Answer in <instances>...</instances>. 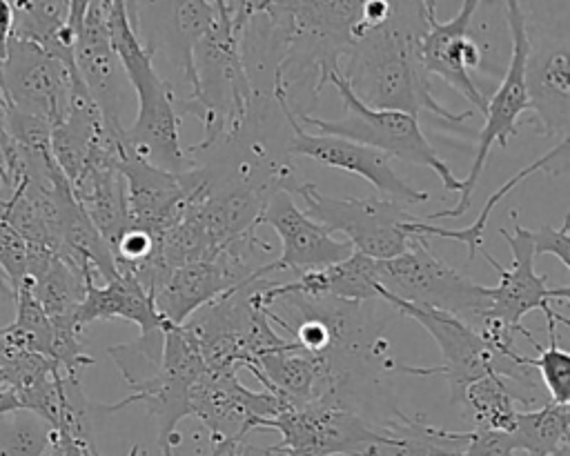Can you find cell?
<instances>
[{
  "label": "cell",
  "instance_id": "6",
  "mask_svg": "<svg viewBox=\"0 0 570 456\" xmlns=\"http://www.w3.org/2000/svg\"><path fill=\"white\" fill-rule=\"evenodd\" d=\"M327 85H332L338 91L345 105V116L338 120H325L307 113L298 118L303 127H312L316 129V133L341 136L367 145L385 153L387 158H399L410 165L432 169L448 191L461 194V180L452 174L448 162L434 151L416 116L396 109H374L361 102L350 89L341 69L327 76Z\"/></svg>",
  "mask_w": 570,
  "mask_h": 456
},
{
  "label": "cell",
  "instance_id": "24",
  "mask_svg": "<svg viewBox=\"0 0 570 456\" xmlns=\"http://www.w3.org/2000/svg\"><path fill=\"white\" fill-rule=\"evenodd\" d=\"M570 169V138H563L559 140L557 147H552L548 153L539 156L537 160H532L530 165H525L523 169H519L514 176H510L505 182H501L485 200L479 218L470 225V227H463V229H445L441 225H434V222H428L419 216H414L412 220H407L403 227L407 234H419V236H425V238H445V240H454V242H461L465 245L468 249V260L472 262L476 258L479 251H483V234H485V227H488V220H490V214L492 209L512 191L517 189L523 180H528L532 174H552V176H559V174H568Z\"/></svg>",
  "mask_w": 570,
  "mask_h": 456
},
{
  "label": "cell",
  "instance_id": "40",
  "mask_svg": "<svg viewBox=\"0 0 570 456\" xmlns=\"http://www.w3.org/2000/svg\"><path fill=\"white\" fill-rule=\"evenodd\" d=\"M0 291L7 296V298H13V291H11V285H9V280H7V276H4V271H2V267H0Z\"/></svg>",
  "mask_w": 570,
  "mask_h": 456
},
{
  "label": "cell",
  "instance_id": "1",
  "mask_svg": "<svg viewBox=\"0 0 570 456\" xmlns=\"http://www.w3.org/2000/svg\"><path fill=\"white\" fill-rule=\"evenodd\" d=\"M428 27L423 0H399L392 16L354 36L341 65L354 96L374 109H396L419 118L430 111L461 125L474 111H450L432 96L430 73L421 65L419 40Z\"/></svg>",
  "mask_w": 570,
  "mask_h": 456
},
{
  "label": "cell",
  "instance_id": "17",
  "mask_svg": "<svg viewBox=\"0 0 570 456\" xmlns=\"http://www.w3.org/2000/svg\"><path fill=\"white\" fill-rule=\"evenodd\" d=\"M274 100L292 131V138L287 142L289 156H303L318 165L354 174L367 180L381 196L394 198L403 205H416L428 200V191L412 187L403 176H399V171L392 167V158H387L385 153L341 136L307 131L298 122V118L289 111L285 100L281 98H274Z\"/></svg>",
  "mask_w": 570,
  "mask_h": 456
},
{
  "label": "cell",
  "instance_id": "37",
  "mask_svg": "<svg viewBox=\"0 0 570 456\" xmlns=\"http://www.w3.org/2000/svg\"><path fill=\"white\" fill-rule=\"evenodd\" d=\"M13 7L9 0H0V62L4 58V51H7V42L13 33Z\"/></svg>",
  "mask_w": 570,
  "mask_h": 456
},
{
  "label": "cell",
  "instance_id": "41",
  "mask_svg": "<svg viewBox=\"0 0 570 456\" xmlns=\"http://www.w3.org/2000/svg\"><path fill=\"white\" fill-rule=\"evenodd\" d=\"M423 4H425L428 20H430V18H436V0H423Z\"/></svg>",
  "mask_w": 570,
  "mask_h": 456
},
{
  "label": "cell",
  "instance_id": "29",
  "mask_svg": "<svg viewBox=\"0 0 570 456\" xmlns=\"http://www.w3.org/2000/svg\"><path fill=\"white\" fill-rule=\"evenodd\" d=\"M461 407L470 412L474 427L501 432H510L514 427V418L519 412L514 391L505 385V378H501L499 374H488L474 380L465 389Z\"/></svg>",
  "mask_w": 570,
  "mask_h": 456
},
{
  "label": "cell",
  "instance_id": "18",
  "mask_svg": "<svg viewBox=\"0 0 570 456\" xmlns=\"http://www.w3.org/2000/svg\"><path fill=\"white\" fill-rule=\"evenodd\" d=\"M258 225H269L281 238V254L265 262L256 276L267 278L272 271L305 274L330 267L352 254L347 240H336L330 229L312 220L289 191H274L258 216Z\"/></svg>",
  "mask_w": 570,
  "mask_h": 456
},
{
  "label": "cell",
  "instance_id": "8",
  "mask_svg": "<svg viewBox=\"0 0 570 456\" xmlns=\"http://www.w3.org/2000/svg\"><path fill=\"white\" fill-rule=\"evenodd\" d=\"M269 251L272 245L261 240L256 231H249L200 260L171 269L154 294L158 314L167 325H183L196 309L225 291L261 280L256 271L269 262L265 260Z\"/></svg>",
  "mask_w": 570,
  "mask_h": 456
},
{
  "label": "cell",
  "instance_id": "11",
  "mask_svg": "<svg viewBox=\"0 0 570 456\" xmlns=\"http://www.w3.org/2000/svg\"><path fill=\"white\" fill-rule=\"evenodd\" d=\"M503 4H505V22L510 33V58H508L505 73L501 76V82L494 89V93L488 98V105L483 111L485 120L479 133L476 153L468 176L461 180V194L456 205L425 216L423 220L428 222L439 218H459L470 209V198L476 189V182L481 178V171L485 167L492 145L499 142V147H508V140L517 133L519 116L528 109V96H525V58L530 51L528 20H525L521 0H503Z\"/></svg>",
  "mask_w": 570,
  "mask_h": 456
},
{
  "label": "cell",
  "instance_id": "14",
  "mask_svg": "<svg viewBox=\"0 0 570 456\" xmlns=\"http://www.w3.org/2000/svg\"><path fill=\"white\" fill-rule=\"evenodd\" d=\"M125 180L129 227L160 236L187 209V205L209 187V169L194 165L185 171L160 169L129 151L118 160Z\"/></svg>",
  "mask_w": 570,
  "mask_h": 456
},
{
  "label": "cell",
  "instance_id": "42",
  "mask_svg": "<svg viewBox=\"0 0 570 456\" xmlns=\"http://www.w3.org/2000/svg\"><path fill=\"white\" fill-rule=\"evenodd\" d=\"M214 2V7H216V11H218V16L220 18H227V9H225V0H212Z\"/></svg>",
  "mask_w": 570,
  "mask_h": 456
},
{
  "label": "cell",
  "instance_id": "27",
  "mask_svg": "<svg viewBox=\"0 0 570 456\" xmlns=\"http://www.w3.org/2000/svg\"><path fill=\"white\" fill-rule=\"evenodd\" d=\"M510 438L517 452L528 456H568L570 452V403H546L517 412Z\"/></svg>",
  "mask_w": 570,
  "mask_h": 456
},
{
  "label": "cell",
  "instance_id": "22",
  "mask_svg": "<svg viewBox=\"0 0 570 456\" xmlns=\"http://www.w3.org/2000/svg\"><path fill=\"white\" fill-rule=\"evenodd\" d=\"M118 160L120 156H102L89 162L69 182L73 198L111 249L129 227L125 180L118 169Z\"/></svg>",
  "mask_w": 570,
  "mask_h": 456
},
{
  "label": "cell",
  "instance_id": "16",
  "mask_svg": "<svg viewBox=\"0 0 570 456\" xmlns=\"http://www.w3.org/2000/svg\"><path fill=\"white\" fill-rule=\"evenodd\" d=\"M73 76V62L60 60L31 40L9 38L0 65V82L9 107L56 127L65 116Z\"/></svg>",
  "mask_w": 570,
  "mask_h": 456
},
{
  "label": "cell",
  "instance_id": "20",
  "mask_svg": "<svg viewBox=\"0 0 570 456\" xmlns=\"http://www.w3.org/2000/svg\"><path fill=\"white\" fill-rule=\"evenodd\" d=\"M528 109L543 136L568 138L570 131V47L568 36L530 38L525 58Z\"/></svg>",
  "mask_w": 570,
  "mask_h": 456
},
{
  "label": "cell",
  "instance_id": "31",
  "mask_svg": "<svg viewBox=\"0 0 570 456\" xmlns=\"http://www.w3.org/2000/svg\"><path fill=\"white\" fill-rule=\"evenodd\" d=\"M539 351L537 358H530L532 369L539 371L546 391L552 403H570V354L559 347L557 338H550L548 345H539L534 338L530 340Z\"/></svg>",
  "mask_w": 570,
  "mask_h": 456
},
{
  "label": "cell",
  "instance_id": "38",
  "mask_svg": "<svg viewBox=\"0 0 570 456\" xmlns=\"http://www.w3.org/2000/svg\"><path fill=\"white\" fill-rule=\"evenodd\" d=\"M91 2H94V0H67V20H65V27H67V31H69L73 38L78 36V29H80L82 18H85V13H87V9H89Z\"/></svg>",
  "mask_w": 570,
  "mask_h": 456
},
{
  "label": "cell",
  "instance_id": "34",
  "mask_svg": "<svg viewBox=\"0 0 570 456\" xmlns=\"http://www.w3.org/2000/svg\"><path fill=\"white\" fill-rule=\"evenodd\" d=\"M205 456H278V454L272 452V447H258V445H252L247 438H243V440L209 443V452Z\"/></svg>",
  "mask_w": 570,
  "mask_h": 456
},
{
  "label": "cell",
  "instance_id": "35",
  "mask_svg": "<svg viewBox=\"0 0 570 456\" xmlns=\"http://www.w3.org/2000/svg\"><path fill=\"white\" fill-rule=\"evenodd\" d=\"M276 0H225V9H227L232 24L240 31V27L247 22L249 16L267 9Z\"/></svg>",
  "mask_w": 570,
  "mask_h": 456
},
{
  "label": "cell",
  "instance_id": "30",
  "mask_svg": "<svg viewBox=\"0 0 570 456\" xmlns=\"http://www.w3.org/2000/svg\"><path fill=\"white\" fill-rule=\"evenodd\" d=\"M53 429L40 416L16 409L0 418V456H45Z\"/></svg>",
  "mask_w": 570,
  "mask_h": 456
},
{
  "label": "cell",
  "instance_id": "33",
  "mask_svg": "<svg viewBox=\"0 0 570 456\" xmlns=\"http://www.w3.org/2000/svg\"><path fill=\"white\" fill-rule=\"evenodd\" d=\"M530 240L534 256L541 254H552L554 258L561 260L566 269H570V214H566L563 222L559 227H541V229H530Z\"/></svg>",
  "mask_w": 570,
  "mask_h": 456
},
{
  "label": "cell",
  "instance_id": "26",
  "mask_svg": "<svg viewBox=\"0 0 570 456\" xmlns=\"http://www.w3.org/2000/svg\"><path fill=\"white\" fill-rule=\"evenodd\" d=\"M272 291H298L307 296H334L352 303H367L379 298L376 282V260L354 251L323 269H312L298 274L289 282H272Z\"/></svg>",
  "mask_w": 570,
  "mask_h": 456
},
{
  "label": "cell",
  "instance_id": "13",
  "mask_svg": "<svg viewBox=\"0 0 570 456\" xmlns=\"http://www.w3.org/2000/svg\"><path fill=\"white\" fill-rule=\"evenodd\" d=\"M258 429L281 434V443L269 445L278 456H352L379 436L376 425L330 394L281 407L278 414L261 420Z\"/></svg>",
  "mask_w": 570,
  "mask_h": 456
},
{
  "label": "cell",
  "instance_id": "2",
  "mask_svg": "<svg viewBox=\"0 0 570 456\" xmlns=\"http://www.w3.org/2000/svg\"><path fill=\"white\" fill-rule=\"evenodd\" d=\"M107 29L125 69L138 109L129 127H125V147L129 153L167 171H185L194 167L187 147L180 142V116L167 80L158 73L151 53L136 36L125 0H102Z\"/></svg>",
  "mask_w": 570,
  "mask_h": 456
},
{
  "label": "cell",
  "instance_id": "15",
  "mask_svg": "<svg viewBox=\"0 0 570 456\" xmlns=\"http://www.w3.org/2000/svg\"><path fill=\"white\" fill-rule=\"evenodd\" d=\"M281 407L283 400L272 389L245 387L238 380V369L205 367L189 389V416L200 420L209 443L243 440Z\"/></svg>",
  "mask_w": 570,
  "mask_h": 456
},
{
  "label": "cell",
  "instance_id": "12",
  "mask_svg": "<svg viewBox=\"0 0 570 456\" xmlns=\"http://www.w3.org/2000/svg\"><path fill=\"white\" fill-rule=\"evenodd\" d=\"M205 369L189 334L178 325L163 327V354L158 367L142 380L129 385L131 394L114 405H102L105 414L120 412L131 403H142L158 429L160 456H176L180 445L178 423L189 416V389Z\"/></svg>",
  "mask_w": 570,
  "mask_h": 456
},
{
  "label": "cell",
  "instance_id": "32",
  "mask_svg": "<svg viewBox=\"0 0 570 456\" xmlns=\"http://www.w3.org/2000/svg\"><path fill=\"white\" fill-rule=\"evenodd\" d=\"M461 456H517V447L510 438V432L474 427L468 432Z\"/></svg>",
  "mask_w": 570,
  "mask_h": 456
},
{
  "label": "cell",
  "instance_id": "36",
  "mask_svg": "<svg viewBox=\"0 0 570 456\" xmlns=\"http://www.w3.org/2000/svg\"><path fill=\"white\" fill-rule=\"evenodd\" d=\"M85 447H87V445L78 443V440L71 438L69 434L53 429L51 445H49L47 452H49V456H87V454H85Z\"/></svg>",
  "mask_w": 570,
  "mask_h": 456
},
{
  "label": "cell",
  "instance_id": "25",
  "mask_svg": "<svg viewBox=\"0 0 570 456\" xmlns=\"http://www.w3.org/2000/svg\"><path fill=\"white\" fill-rule=\"evenodd\" d=\"M468 432H450L430 425L423 416L399 412L379 427V436L361 445L352 456H461Z\"/></svg>",
  "mask_w": 570,
  "mask_h": 456
},
{
  "label": "cell",
  "instance_id": "43",
  "mask_svg": "<svg viewBox=\"0 0 570 456\" xmlns=\"http://www.w3.org/2000/svg\"><path fill=\"white\" fill-rule=\"evenodd\" d=\"M0 391H2V385H0Z\"/></svg>",
  "mask_w": 570,
  "mask_h": 456
},
{
  "label": "cell",
  "instance_id": "5",
  "mask_svg": "<svg viewBox=\"0 0 570 456\" xmlns=\"http://www.w3.org/2000/svg\"><path fill=\"white\" fill-rule=\"evenodd\" d=\"M261 282L263 278L225 291L180 325L207 369H240L289 343L274 329L258 300Z\"/></svg>",
  "mask_w": 570,
  "mask_h": 456
},
{
  "label": "cell",
  "instance_id": "19",
  "mask_svg": "<svg viewBox=\"0 0 570 456\" xmlns=\"http://www.w3.org/2000/svg\"><path fill=\"white\" fill-rule=\"evenodd\" d=\"M73 65L105 122L111 129L122 131V111L131 87L118 53L114 51L102 0H94L82 18L73 42Z\"/></svg>",
  "mask_w": 570,
  "mask_h": 456
},
{
  "label": "cell",
  "instance_id": "9",
  "mask_svg": "<svg viewBox=\"0 0 570 456\" xmlns=\"http://www.w3.org/2000/svg\"><path fill=\"white\" fill-rule=\"evenodd\" d=\"M292 196L303 198V211L325 229L341 231L354 251L374 260H385L403 254L414 234L405 231V222L414 216L405 205L385 196L336 198L323 194L314 182L301 180Z\"/></svg>",
  "mask_w": 570,
  "mask_h": 456
},
{
  "label": "cell",
  "instance_id": "39",
  "mask_svg": "<svg viewBox=\"0 0 570 456\" xmlns=\"http://www.w3.org/2000/svg\"><path fill=\"white\" fill-rule=\"evenodd\" d=\"M16 409H20L16 396H13L9 389H2V391H0V418L7 416V414H11V412H16Z\"/></svg>",
  "mask_w": 570,
  "mask_h": 456
},
{
  "label": "cell",
  "instance_id": "10",
  "mask_svg": "<svg viewBox=\"0 0 570 456\" xmlns=\"http://www.w3.org/2000/svg\"><path fill=\"white\" fill-rule=\"evenodd\" d=\"M510 218L514 222V229H499V234L503 236V240L510 247L512 254V265L503 267L492 254H488L485 249L481 251V256L499 271V285L497 287H488L490 294V303L488 309L479 316L476 325L481 320H494L501 327H505L512 334H523L528 340H532V334L521 325L523 316L539 309L546 316L548 323V338H557V325H570V320L559 314L552 303L561 300L566 303L570 296V287L561 285V287H550L548 285V276L537 274L534 269V249H532V240H530V229H525L523 225H519V214L512 209ZM474 325V327H476Z\"/></svg>",
  "mask_w": 570,
  "mask_h": 456
},
{
  "label": "cell",
  "instance_id": "28",
  "mask_svg": "<svg viewBox=\"0 0 570 456\" xmlns=\"http://www.w3.org/2000/svg\"><path fill=\"white\" fill-rule=\"evenodd\" d=\"M91 278H96L91 271L80 269L67 258L53 256L40 276L24 278L18 287L29 289L49 318H76L87 280Z\"/></svg>",
  "mask_w": 570,
  "mask_h": 456
},
{
  "label": "cell",
  "instance_id": "3",
  "mask_svg": "<svg viewBox=\"0 0 570 456\" xmlns=\"http://www.w3.org/2000/svg\"><path fill=\"white\" fill-rule=\"evenodd\" d=\"M194 87L176 102L178 116H194L203 127V138L187 147L191 162L203 153L232 140L247 118L254 89L245 71L238 29L227 18H216L194 47Z\"/></svg>",
  "mask_w": 570,
  "mask_h": 456
},
{
  "label": "cell",
  "instance_id": "21",
  "mask_svg": "<svg viewBox=\"0 0 570 456\" xmlns=\"http://www.w3.org/2000/svg\"><path fill=\"white\" fill-rule=\"evenodd\" d=\"M483 0H463L459 11L448 20H428V27L419 40L421 65L428 73H436L450 87H454L474 109L485 111L488 96L476 87L470 71L463 67V49L470 38V24Z\"/></svg>",
  "mask_w": 570,
  "mask_h": 456
},
{
  "label": "cell",
  "instance_id": "7",
  "mask_svg": "<svg viewBox=\"0 0 570 456\" xmlns=\"http://www.w3.org/2000/svg\"><path fill=\"white\" fill-rule=\"evenodd\" d=\"M376 282L379 291L416 307L454 314L470 325H476L490 303L488 287L432 254L428 238L419 234L403 254L376 260Z\"/></svg>",
  "mask_w": 570,
  "mask_h": 456
},
{
  "label": "cell",
  "instance_id": "23",
  "mask_svg": "<svg viewBox=\"0 0 570 456\" xmlns=\"http://www.w3.org/2000/svg\"><path fill=\"white\" fill-rule=\"evenodd\" d=\"M111 318L138 325L140 334L160 331L167 325L158 314L151 294L129 274H116L100 287L96 285V278L87 280L85 296L76 309V325L85 329L96 320Z\"/></svg>",
  "mask_w": 570,
  "mask_h": 456
},
{
  "label": "cell",
  "instance_id": "4",
  "mask_svg": "<svg viewBox=\"0 0 570 456\" xmlns=\"http://www.w3.org/2000/svg\"><path fill=\"white\" fill-rule=\"evenodd\" d=\"M379 298H383L399 314L416 320L434 338L441 354L439 367L396 365V369L405 374H419V376L441 374L448 380L450 405H461L465 389L474 380L488 374H499L501 378H510L517 385L528 387L537 396L539 387L534 383V369L530 365V358L523 356L521 351L517 354L499 351L474 325H470L468 320L454 314L430 309V307H416L385 291H379Z\"/></svg>",
  "mask_w": 570,
  "mask_h": 456
}]
</instances>
